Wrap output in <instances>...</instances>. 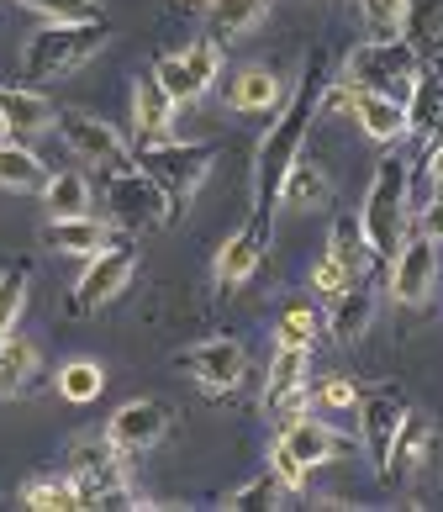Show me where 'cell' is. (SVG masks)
<instances>
[{
  "mask_svg": "<svg viewBox=\"0 0 443 512\" xmlns=\"http://www.w3.org/2000/svg\"><path fill=\"white\" fill-rule=\"evenodd\" d=\"M322 85H327V48H312V59H306L296 90L275 106V122H269L259 154H254V217H248V227H254V233H264V238H269V217H275V206H280L285 169L301 159L306 132H312V122H317Z\"/></svg>",
  "mask_w": 443,
  "mask_h": 512,
  "instance_id": "cell-1",
  "label": "cell"
},
{
  "mask_svg": "<svg viewBox=\"0 0 443 512\" xmlns=\"http://www.w3.org/2000/svg\"><path fill=\"white\" fill-rule=\"evenodd\" d=\"M106 37H111L106 16H90V22H48L43 32H32L27 48H22V80L32 90L64 80V74H74L106 48Z\"/></svg>",
  "mask_w": 443,
  "mask_h": 512,
  "instance_id": "cell-2",
  "label": "cell"
},
{
  "mask_svg": "<svg viewBox=\"0 0 443 512\" xmlns=\"http://www.w3.org/2000/svg\"><path fill=\"white\" fill-rule=\"evenodd\" d=\"M359 233H364V249H370V259H391V254L401 249V238L412 233L407 159L385 154V159L375 164L370 196H364V212H359Z\"/></svg>",
  "mask_w": 443,
  "mask_h": 512,
  "instance_id": "cell-3",
  "label": "cell"
},
{
  "mask_svg": "<svg viewBox=\"0 0 443 512\" xmlns=\"http://www.w3.org/2000/svg\"><path fill=\"white\" fill-rule=\"evenodd\" d=\"M132 164L169 196V212L180 217V212H190V201H196V191L206 185L211 164H217V143H175V138L138 143V159Z\"/></svg>",
  "mask_w": 443,
  "mask_h": 512,
  "instance_id": "cell-4",
  "label": "cell"
},
{
  "mask_svg": "<svg viewBox=\"0 0 443 512\" xmlns=\"http://www.w3.org/2000/svg\"><path fill=\"white\" fill-rule=\"evenodd\" d=\"M417 69H422V53L407 37H364V43L349 48V59H343V80L359 90H385V96L407 101Z\"/></svg>",
  "mask_w": 443,
  "mask_h": 512,
  "instance_id": "cell-5",
  "label": "cell"
},
{
  "mask_svg": "<svg viewBox=\"0 0 443 512\" xmlns=\"http://www.w3.org/2000/svg\"><path fill=\"white\" fill-rule=\"evenodd\" d=\"M106 206H111V222L127 227V233H153V227L175 222V212H169V196L143 175L138 164L111 169V175H106Z\"/></svg>",
  "mask_w": 443,
  "mask_h": 512,
  "instance_id": "cell-6",
  "label": "cell"
},
{
  "mask_svg": "<svg viewBox=\"0 0 443 512\" xmlns=\"http://www.w3.org/2000/svg\"><path fill=\"white\" fill-rule=\"evenodd\" d=\"M64 132V143H69V154L80 159V164H95L101 175H111V169H127L132 164V148L127 138L111 122L101 117H90V111H59V122H53Z\"/></svg>",
  "mask_w": 443,
  "mask_h": 512,
  "instance_id": "cell-7",
  "label": "cell"
},
{
  "mask_svg": "<svg viewBox=\"0 0 443 512\" xmlns=\"http://www.w3.org/2000/svg\"><path fill=\"white\" fill-rule=\"evenodd\" d=\"M391 264V275H385V291H391L401 307H422L433 291H438V243H428V238H401V249L385 259Z\"/></svg>",
  "mask_w": 443,
  "mask_h": 512,
  "instance_id": "cell-8",
  "label": "cell"
},
{
  "mask_svg": "<svg viewBox=\"0 0 443 512\" xmlns=\"http://www.w3.org/2000/svg\"><path fill=\"white\" fill-rule=\"evenodd\" d=\"M175 365L190 375V381H201L206 391H233L248 375V349L238 344V338H201V344L175 354Z\"/></svg>",
  "mask_w": 443,
  "mask_h": 512,
  "instance_id": "cell-9",
  "label": "cell"
},
{
  "mask_svg": "<svg viewBox=\"0 0 443 512\" xmlns=\"http://www.w3.org/2000/svg\"><path fill=\"white\" fill-rule=\"evenodd\" d=\"M132 270H138V254H132L127 243H122V249H117V243H106L101 254H90V259H85V275H80V286H74L69 307H74V312L106 307L111 296H122V291H127Z\"/></svg>",
  "mask_w": 443,
  "mask_h": 512,
  "instance_id": "cell-10",
  "label": "cell"
},
{
  "mask_svg": "<svg viewBox=\"0 0 443 512\" xmlns=\"http://www.w3.org/2000/svg\"><path fill=\"white\" fill-rule=\"evenodd\" d=\"M280 444L296 454V460L306 465V470H317V465H333V460H343V454H354V439L349 433H338L333 423H322V417H306V412H296V417H285V428H280Z\"/></svg>",
  "mask_w": 443,
  "mask_h": 512,
  "instance_id": "cell-11",
  "label": "cell"
},
{
  "mask_svg": "<svg viewBox=\"0 0 443 512\" xmlns=\"http://www.w3.org/2000/svg\"><path fill=\"white\" fill-rule=\"evenodd\" d=\"M164 428H169V407L153 402V396H138V402H122L117 412H111L106 439L122 454H143V449H153L164 439Z\"/></svg>",
  "mask_w": 443,
  "mask_h": 512,
  "instance_id": "cell-12",
  "label": "cell"
},
{
  "mask_svg": "<svg viewBox=\"0 0 443 512\" xmlns=\"http://www.w3.org/2000/svg\"><path fill=\"white\" fill-rule=\"evenodd\" d=\"M433 444H438L433 423H428L422 412L407 407V417H401L391 449H385V460H380V476H385V481H407V476H417V470L433 460Z\"/></svg>",
  "mask_w": 443,
  "mask_h": 512,
  "instance_id": "cell-13",
  "label": "cell"
},
{
  "mask_svg": "<svg viewBox=\"0 0 443 512\" xmlns=\"http://www.w3.org/2000/svg\"><path fill=\"white\" fill-rule=\"evenodd\" d=\"M222 96H227V106H233L238 117H275V106L285 101L280 96V74L269 64L233 69V74H227V85H222Z\"/></svg>",
  "mask_w": 443,
  "mask_h": 512,
  "instance_id": "cell-14",
  "label": "cell"
},
{
  "mask_svg": "<svg viewBox=\"0 0 443 512\" xmlns=\"http://www.w3.org/2000/svg\"><path fill=\"white\" fill-rule=\"evenodd\" d=\"M0 122H6V138L32 143L37 132H48L59 122V111H53V101L32 85H0Z\"/></svg>",
  "mask_w": 443,
  "mask_h": 512,
  "instance_id": "cell-15",
  "label": "cell"
},
{
  "mask_svg": "<svg viewBox=\"0 0 443 512\" xmlns=\"http://www.w3.org/2000/svg\"><path fill=\"white\" fill-rule=\"evenodd\" d=\"M175 117H180V101L159 85V74H138L132 85V122H138V143H159L175 132Z\"/></svg>",
  "mask_w": 443,
  "mask_h": 512,
  "instance_id": "cell-16",
  "label": "cell"
},
{
  "mask_svg": "<svg viewBox=\"0 0 443 512\" xmlns=\"http://www.w3.org/2000/svg\"><path fill=\"white\" fill-rule=\"evenodd\" d=\"M407 132L422 143H443V69H417L407 90Z\"/></svg>",
  "mask_w": 443,
  "mask_h": 512,
  "instance_id": "cell-17",
  "label": "cell"
},
{
  "mask_svg": "<svg viewBox=\"0 0 443 512\" xmlns=\"http://www.w3.org/2000/svg\"><path fill=\"white\" fill-rule=\"evenodd\" d=\"M401 417H407V402H401L396 391H370V396H359V428H364V449H370L375 470H380L385 449H391V439H396Z\"/></svg>",
  "mask_w": 443,
  "mask_h": 512,
  "instance_id": "cell-18",
  "label": "cell"
},
{
  "mask_svg": "<svg viewBox=\"0 0 443 512\" xmlns=\"http://www.w3.org/2000/svg\"><path fill=\"white\" fill-rule=\"evenodd\" d=\"M264 249H269V238L254 233V227H243V233L227 238L222 249H217V264H211V280H217V291H238L243 280L259 270Z\"/></svg>",
  "mask_w": 443,
  "mask_h": 512,
  "instance_id": "cell-19",
  "label": "cell"
},
{
  "mask_svg": "<svg viewBox=\"0 0 443 512\" xmlns=\"http://www.w3.org/2000/svg\"><path fill=\"white\" fill-rule=\"evenodd\" d=\"M354 122L364 127L370 143H401L407 138V106H401L396 96H385V90H359Z\"/></svg>",
  "mask_w": 443,
  "mask_h": 512,
  "instance_id": "cell-20",
  "label": "cell"
},
{
  "mask_svg": "<svg viewBox=\"0 0 443 512\" xmlns=\"http://www.w3.org/2000/svg\"><path fill=\"white\" fill-rule=\"evenodd\" d=\"M43 243H48V249H59V254L90 259V254H101L106 243H111V227H106V222H95L90 212H85V217H48Z\"/></svg>",
  "mask_w": 443,
  "mask_h": 512,
  "instance_id": "cell-21",
  "label": "cell"
},
{
  "mask_svg": "<svg viewBox=\"0 0 443 512\" xmlns=\"http://www.w3.org/2000/svg\"><path fill=\"white\" fill-rule=\"evenodd\" d=\"M269 16V0H211L206 6V37L211 43H238V37H248L254 27H264Z\"/></svg>",
  "mask_w": 443,
  "mask_h": 512,
  "instance_id": "cell-22",
  "label": "cell"
},
{
  "mask_svg": "<svg viewBox=\"0 0 443 512\" xmlns=\"http://www.w3.org/2000/svg\"><path fill=\"white\" fill-rule=\"evenodd\" d=\"M401 37L422 59H443V0H401Z\"/></svg>",
  "mask_w": 443,
  "mask_h": 512,
  "instance_id": "cell-23",
  "label": "cell"
},
{
  "mask_svg": "<svg viewBox=\"0 0 443 512\" xmlns=\"http://www.w3.org/2000/svg\"><path fill=\"white\" fill-rule=\"evenodd\" d=\"M333 201V180L327 169L312 164V159H296L280 180V206H296V212H317V206Z\"/></svg>",
  "mask_w": 443,
  "mask_h": 512,
  "instance_id": "cell-24",
  "label": "cell"
},
{
  "mask_svg": "<svg viewBox=\"0 0 443 512\" xmlns=\"http://www.w3.org/2000/svg\"><path fill=\"white\" fill-rule=\"evenodd\" d=\"M370 317H375V291H370V280H354V286H343L333 296V333L343 338V344H354V338L370 333Z\"/></svg>",
  "mask_w": 443,
  "mask_h": 512,
  "instance_id": "cell-25",
  "label": "cell"
},
{
  "mask_svg": "<svg viewBox=\"0 0 443 512\" xmlns=\"http://www.w3.org/2000/svg\"><path fill=\"white\" fill-rule=\"evenodd\" d=\"M43 180H48V164L27 143H16V138L0 143V185L6 191H43Z\"/></svg>",
  "mask_w": 443,
  "mask_h": 512,
  "instance_id": "cell-26",
  "label": "cell"
},
{
  "mask_svg": "<svg viewBox=\"0 0 443 512\" xmlns=\"http://www.w3.org/2000/svg\"><path fill=\"white\" fill-rule=\"evenodd\" d=\"M43 201H48V217H85L90 212V180L64 169V175H48L43 180Z\"/></svg>",
  "mask_w": 443,
  "mask_h": 512,
  "instance_id": "cell-27",
  "label": "cell"
},
{
  "mask_svg": "<svg viewBox=\"0 0 443 512\" xmlns=\"http://www.w3.org/2000/svg\"><path fill=\"white\" fill-rule=\"evenodd\" d=\"M180 69H185V80H190V96H206L211 85L222 80V43H211V37H196L185 53H180Z\"/></svg>",
  "mask_w": 443,
  "mask_h": 512,
  "instance_id": "cell-28",
  "label": "cell"
},
{
  "mask_svg": "<svg viewBox=\"0 0 443 512\" xmlns=\"http://www.w3.org/2000/svg\"><path fill=\"white\" fill-rule=\"evenodd\" d=\"M101 391H106V370L95 365V359H69V365L59 370V396H64V402L85 407V402H95Z\"/></svg>",
  "mask_w": 443,
  "mask_h": 512,
  "instance_id": "cell-29",
  "label": "cell"
},
{
  "mask_svg": "<svg viewBox=\"0 0 443 512\" xmlns=\"http://www.w3.org/2000/svg\"><path fill=\"white\" fill-rule=\"evenodd\" d=\"M327 254H333L349 275H364V270H370V249H364V233H359V222H354V217H338V222H333Z\"/></svg>",
  "mask_w": 443,
  "mask_h": 512,
  "instance_id": "cell-30",
  "label": "cell"
},
{
  "mask_svg": "<svg viewBox=\"0 0 443 512\" xmlns=\"http://www.w3.org/2000/svg\"><path fill=\"white\" fill-rule=\"evenodd\" d=\"M280 497H285V486H280V481L264 470V476H254L248 486L227 491V497H222V507H227V512H264V507H280Z\"/></svg>",
  "mask_w": 443,
  "mask_h": 512,
  "instance_id": "cell-31",
  "label": "cell"
},
{
  "mask_svg": "<svg viewBox=\"0 0 443 512\" xmlns=\"http://www.w3.org/2000/svg\"><path fill=\"white\" fill-rule=\"evenodd\" d=\"M22 507L32 512H74L80 507V497H74V481H27L22 486Z\"/></svg>",
  "mask_w": 443,
  "mask_h": 512,
  "instance_id": "cell-32",
  "label": "cell"
},
{
  "mask_svg": "<svg viewBox=\"0 0 443 512\" xmlns=\"http://www.w3.org/2000/svg\"><path fill=\"white\" fill-rule=\"evenodd\" d=\"M27 280H32L27 264H16V270H0V338L16 328V317H22V307H27Z\"/></svg>",
  "mask_w": 443,
  "mask_h": 512,
  "instance_id": "cell-33",
  "label": "cell"
},
{
  "mask_svg": "<svg viewBox=\"0 0 443 512\" xmlns=\"http://www.w3.org/2000/svg\"><path fill=\"white\" fill-rule=\"evenodd\" d=\"M0 370H6L16 386H27L37 375V344H32V338H22V333L0 338Z\"/></svg>",
  "mask_w": 443,
  "mask_h": 512,
  "instance_id": "cell-34",
  "label": "cell"
},
{
  "mask_svg": "<svg viewBox=\"0 0 443 512\" xmlns=\"http://www.w3.org/2000/svg\"><path fill=\"white\" fill-rule=\"evenodd\" d=\"M16 6L48 16V22H90V16H106L101 0H16Z\"/></svg>",
  "mask_w": 443,
  "mask_h": 512,
  "instance_id": "cell-35",
  "label": "cell"
},
{
  "mask_svg": "<svg viewBox=\"0 0 443 512\" xmlns=\"http://www.w3.org/2000/svg\"><path fill=\"white\" fill-rule=\"evenodd\" d=\"M317 328H322V322H317L312 307H291V312L280 317L275 338H280V344H291V349H312L317 344Z\"/></svg>",
  "mask_w": 443,
  "mask_h": 512,
  "instance_id": "cell-36",
  "label": "cell"
},
{
  "mask_svg": "<svg viewBox=\"0 0 443 512\" xmlns=\"http://www.w3.org/2000/svg\"><path fill=\"white\" fill-rule=\"evenodd\" d=\"M359 16L370 37H401V0H359Z\"/></svg>",
  "mask_w": 443,
  "mask_h": 512,
  "instance_id": "cell-37",
  "label": "cell"
},
{
  "mask_svg": "<svg viewBox=\"0 0 443 512\" xmlns=\"http://www.w3.org/2000/svg\"><path fill=\"white\" fill-rule=\"evenodd\" d=\"M122 460V449L111 439H74L69 444V476H80V470H95V465H111Z\"/></svg>",
  "mask_w": 443,
  "mask_h": 512,
  "instance_id": "cell-38",
  "label": "cell"
},
{
  "mask_svg": "<svg viewBox=\"0 0 443 512\" xmlns=\"http://www.w3.org/2000/svg\"><path fill=\"white\" fill-rule=\"evenodd\" d=\"M269 476H275L285 491H306V481H312V470H306V465L296 460V454L275 439V444H269Z\"/></svg>",
  "mask_w": 443,
  "mask_h": 512,
  "instance_id": "cell-39",
  "label": "cell"
},
{
  "mask_svg": "<svg viewBox=\"0 0 443 512\" xmlns=\"http://www.w3.org/2000/svg\"><path fill=\"white\" fill-rule=\"evenodd\" d=\"M354 280H359V275H349V270H343V264H338L333 254H322V259L312 264V286H317L327 301H333L343 286H354Z\"/></svg>",
  "mask_w": 443,
  "mask_h": 512,
  "instance_id": "cell-40",
  "label": "cell"
},
{
  "mask_svg": "<svg viewBox=\"0 0 443 512\" xmlns=\"http://www.w3.org/2000/svg\"><path fill=\"white\" fill-rule=\"evenodd\" d=\"M317 407H327V412H354V407H359V386L349 381V375H333V381L317 391Z\"/></svg>",
  "mask_w": 443,
  "mask_h": 512,
  "instance_id": "cell-41",
  "label": "cell"
},
{
  "mask_svg": "<svg viewBox=\"0 0 443 512\" xmlns=\"http://www.w3.org/2000/svg\"><path fill=\"white\" fill-rule=\"evenodd\" d=\"M422 238H428V243H438V249H443V196H433L428 206H422Z\"/></svg>",
  "mask_w": 443,
  "mask_h": 512,
  "instance_id": "cell-42",
  "label": "cell"
},
{
  "mask_svg": "<svg viewBox=\"0 0 443 512\" xmlns=\"http://www.w3.org/2000/svg\"><path fill=\"white\" fill-rule=\"evenodd\" d=\"M16 391H22V386H16V381H11V375H6V370H0V402H6V396H16Z\"/></svg>",
  "mask_w": 443,
  "mask_h": 512,
  "instance_id": "cell-43",
  "label": "cell"
},
{
  "mask_svg": "<svg viewBox=\"0 0 443 512\" xmlns=\"http://www.w3.org/2000/svg\"><path fill=\"white\" fill-rule=\"evenodd\" d=\"M185 6H211V0H185Z\"/></svg>",
  "mask_w": 443,
  "mask_h": 512,
  "instance_id": "cell-44",
  "label": "cell"
},
{
  "mask_svg": "<svg viewBox=\"0 0 443 512\" xmlns=\"http://www.w3.org/2000/svg\"><path fill=\"white\" fill-rule=\"evenodd\" d=\"M0 143H6V122H0Z\"/></svg>",
  "mask_w": 443,
  "mask_h": 512,
  "instance_id": "cell-45",
  "label": "cell"
}]
</instances>
